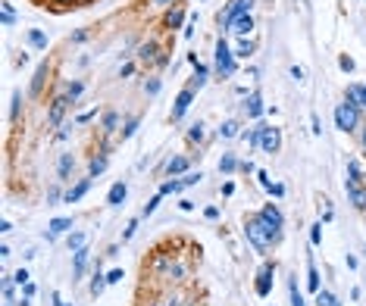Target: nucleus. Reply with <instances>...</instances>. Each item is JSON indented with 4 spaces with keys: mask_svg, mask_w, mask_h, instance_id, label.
<instances>
[{
    "mask_svg": "<svg viewBox=\"0 0 366 306\" xmlns=\"http://www.w3.org/2000/svg\"><path fill=\"white\" fill-rule=\"evenodd\" d=\"M244 235H247V241L260 250V253H266V250L272 247V244H279L282 241V235L279 231H272L269 225H266V219L257 212V215H247V222H244Z\"/></svg>",
    "mask_w": 366,
    "mask_h": 306,
    "instance_id": "nucleus-1",
    "label": "nucleus"
},
{
    "mask_svg": "<svg viewBox=\"0 0 366 306\" xmlns=\"http://www.w3.org/2000/svg\"><path fill=\"white\" fill-rule=\"evenodd\" d=\"M344 191H347V200H351L357 209H366V188H363V172H360V163H357V159H347Z\"/></svg>",
    "mask_w": 366,
    "mask_h": 306,
    "instance_id": "nucleus-2",
    "label": "nucleus"
},
{
    "mask_svg": "<svg viewBox=\"0 0 366 306\" xmlns=\"http://www.w3.org/2000/svg\"><path fill=\"white\" fill-rule=\"evenodd\" d=\"M213 60H216V69H219V75H235V53L232 47L226 44V38H219L216 41V53H213Z\"/></svg>",
    "mask_w": 366,
    "mask_h": 306,
    "instance_id": "nucleus-3",
    "label": "nucleus"
},
{
    "mask_svg": "<svg viewBox=\"0 0 366 306\" xmlns=\"http://www.w3.org/2000/svg\"><path fill=\"white\" fill-rule=\"evenodd\" d=\"M272 281H276V263H263L260 272H257V281H253V291H257V297H269Z\"/></svg>",
    "mask_w": 366,
    "mask_h": 306,
    "instance_id": "nucleus-4",
    "label": "nucleus"
},
{
    "mask_svg": "<svg viewBox=\"0 0 366 306\" xmlns=\"http://www.w3.org/2000/svg\"><path fill=\"white\" fill-rule=\"evenodd\" d=\"M357 110H354V106H347V103H338L335 106V125H338V128L341 132H354L357 128Z\"/></svg>",
    "mask_w": 366,
    "mask_h": 306,
    "instance_id": "nucleus-5",
    "label": "nucleus"
},
{
    "mask_svg": "<svg viewBox=\"0 0 366 306\" xmlns=\"http://www.w3.org/2000/svg\"><path fill=\"white\" fill-rule=\"evenodd\" d=\"M260 147H263V153H279V147H282V132L276 128V125H263Z\"/></svg>",
    "mask_w": 366,
    "mask_h": 306,
    "instance_id": "nucleus-6",
    "label": "nucleus"
},
{
    "mask_svg": "<svg viewBox=\"0 0 366 306\" xmlns=\"http://www.w3.org/2000/svg\"><path fill=\"white\" fill-rule=\"evenodd\" d=\"M250 10H253V0H229L226 13L219 16V19H223V25H229L232 19H238V16H250Z\"/></svg>",
    "mask_w": 366,
    "mask_h": 306,
    "instance_id": "nucleus-7",
    "label": "nucleus"
},
{
    "mask_svg": "<svg viewBox=\"0 0 366 306\" xmlns=\"http://www.w3.org/2000/svg\"><path fill=\"white\" fill-rule=\"evenodd\" d=\"M69 97L63 94V97H57V100H53L50 103V110H47V122L53 125V128H57V125H63V116H66V110H69Z\"/></svg>",
    "mask_w": 366,
    "mask_h": 306,
    "instance_id": "nucleus-8",
    "label": "nucleus"
},
{
    "mask_svg": "<svg viewBox=\"0 0 366 306\" xmlns=\"http://www.w3.org/2000/svg\"><path fill=\"white\" fill-rule=\"evenodd\" d=\"M191 100H194V91H191V88H185V91H181V94L175 97V106H172V113H169V119H172V122H178L181 116L188 113V106H191Z\"/></svg>",
    "mask_w": 366,
    "mask_h": 306,
    "instance_id": "nucleus-9",
    "label": "nucleus"
},
{
    "mask_svg": "<svg viewBox=\"0 0 366 306\" xmlns=\"http://www.w3.org/2000/svg\"><path fill=\"white\" fill-rule=\"evenodd\" d=\"M260 215L266 219V225H269L272 231H279V235H282V225H285V219H282V212H279V206H276V203H266V206L260 209Z\"/></svg>",
    "mask_w": 366,
    "mask_h": 306,
    "instance_id": "nucleus-10",
    "label": "nucleus"
},
{
    "mask_svg": "<svg viewBox=\"0 0 366 306\" xmlns=\"http://www.w3.org/2000/svg\"><path fill=\"white\" fill-rule=\"evenodd\" d=\"M47 75H50V63H41L38 72H34V78H31V88H28V94H31V97H38V94H41V88H44Z\"/></svg>",
    "mask_w": 366,
    "mask_h": 306,
    "instance_id": "nucleus-11",
    "label": "nucleus"
},
{
    "mask_svg": "<svg viewBox=\"0 0 366 306\" xmlns=\"http://www.w3.org/2000/svg\"><path fill=\"white\" fill-rule=\"evenodd\" d=\"M226 31H232V34H241V38H244V34L253 28V19H250V16H238V19H232L229 25H223Z\"/></svg>",
    "mask_w": 366,
    "mask_h": 306,
    "instance_id": "nucleus-12",
    "label": "nucleus"
},
{
    "mask_svg": "<svg viewBox=\"0 0 366 306\" xmlns=\"http://www.w3.org/2000/svg\"><path fill=\"white\" fill-rule=\"evenodd\" d=\"M69 228H72V219H69V215H60V219H50V222H47V238L66 235Z\"/></svg>",
    "mask_w": 366,
    "mask_h": 306,
    "instance_id": "nucleus-13",
    "label": "nucleus"
},
{
    "mask_svg": "<svg viewBox=\"0 0 366 306\" xmlns=\"http://www.w3.org/2000/svg\"><path fill=\"white\" fill-rule=\"evenodd\" d=\"M85 266H88V247H82V250H76V253H72V275L82 278ZM76 278H72V281H76Z\"/></svg>",
    "mask_w": 366,
    "mask_h": 306,
    "instance_id": "nucleus-14",
    "label": "nucleus"
},
{
    "mask_svg": "<svg viewBox=\"0 0 366 306\" xmlns=\"http://www.w3.org/2000/svg\"><path fill=\"white\" fill-rule=\"evenodd\" d=\"M244 113H247V119H260V116H263V100H260V94H250V97H247Z\"/></svg>",
    "mask_w": 366,
    "mask_h": 306,
    "instance_id": "nucleus-15",
    "label": "nucleus"
},
{
    "mask_svg": "<svg viewBox=\"0 0 366 306\" xmlns=\"http://www.w3.org/2000/svg\"><path fill=\"white\" fill-rule=\"evenodd\" d=\"M125 194H129V188H125L122 182H116L113 188H109V194H106V203H109V206H122Z\"/></svg>",
    "mask_w": 366,
    "mask_h": 306,
    "instance_id": "nucleus-16",
    "label": "nucleus"
},
{
    "mask_svg": "<svg viewBox=\"0 0 366 306\" xmlns=\"http://www.w3.org/2000/svg\"><path fill=\"white\" fill-rule=\"evenodd\" d=\"M88 191H91V178H82V182H79L76 188H72V191L66 194V203H79V200H82V197H85Z\"/></svg>",
    "mask_w": 366,
    "mask_h": 306,
    "instance_id": "nucleus-17",
    "label": "nucleus"
},
{
    "mask_svg": "<svg viewBox=\"0 0 366 306\" xmlns=\"http://www.w3.org/2000/svg\"><path fill=\"white\" fill-rule=\"evenodd\" d=\"M307 287H310V291H322V287H319V272H316V263H313V256H310L307 259Z\"/></svg>",
    "mask_w": 366,
    "mask_h": 306,
    "instance_id": "nucleus-18",
    "label": "nucleus"
},
{
    "mask_svg": "<svg viewBox=\"0 0 366 306\" xmlns=\"http://www.w3.org/2000/svg\"><path fill=\"white\" fill-rule=\"evenodd\" d=\"M166 172H169V178H175V175H181V172H188V159H185V156H172L169 163H166Z\"/></svg>",
    "mask_w": 366,
    "mask_h": 306,
    "instance_id": "nucleus-19",
    "label": "nucleus"
},
{
    "mask_svg": "<svg viewBox=\"0 0 366 306\" xmlns=\"http://www.w3.org/2000/svg\"><path fill=\"white\" fill-rule=\"evenodd\" d=\"M163 22H166V28H169V31H172V28H181V22H185V10H178V7H175V10H169Z\"/></svg>",
    "mask_w": 366,
    "mask_h": 306,
    "instance_id": "nucleus-20",
    "label": "nucleus"
},
{
    "mask_svg": "<svg viewBox=\"0 0 366 306\" xmlns=\"http://www.w3.org/2000/svg\"><path fill=\"white\" fill-rule=\"evenodd\" d=\"M157 50H160V47H157L154 41H148V44H141V50H138V57H141L144 63H154V60H157ZM157 63H160V60H157Z\"/></svg>",
    "mask_w": 366,
    "mask_h": 306,
    "instance_id": "nucleus-21",
    "label": "nucleus"
},
{
    "mask_svg": "<svg viewBox=\"0 0 366 306\" xmlns=\"http://www.w3.org/2000/svg\"><path fill=\"white\" fill-rule=\"evenodd\" d=\"M235 169H241V163L232 156V153H223V159H219V172H226V175H232Z\"/></svg>",
    "mask_w": 366,
    "mask_h": 306,
    "instance_id": "nucleus-22",
    "label": "nucleus"
},
{
    "mask_svg": "<svg viewBox=\"0 0 366 306\" xmlns=\"http://www.w3.org/2000/svg\"><path fill=\"white\" fill-rule=\"evenodd\" d=\"M72 166H76V156H72V153H63V156H60V166H57L60 178H66V175L72 172Z\"/></svg>",
    "mask_w": 366,
    "mask_h": 306,
    "instance_id": "nucleus-23",
    "label": "nucleus"
},
{
    "mask_svg": "<svg viewBox=\"0 0 366 306\" xmlns=\"http://www.w3.org/2000/svg\"><path fill=\"white\" fill-rule=\"evenodd\" d=\"M85 241H88V238H85V231H72V235L66 238V244H69L72 253H76V250H82V247H85Z\"/></svg>",
    "mask_w": 366,
    "mask_h": 306,
    "instance_id": "nucleus-24",
    "label": "nucleus"
},
{
    "mask_svg": "<svg viewBox=\"0 0 366 306\" xmlns=\"http://www.w3.org/2000/svg\"><path fill=\"white\" fill-rule=\"evenodd\" d=\"M28 44H31V47H38V50H44V47H47V34L38 31V28H31V31H28Z\"/></svg>",
    "mask_w": 366,
    "mask_h": 306,
    "instance_id": "nucleus-25",
    "label": "nucleus"
},
{
    "mask_svg": "<svg viewBox=\"0 0 366 306\" xmlns=\"http://www.w3.org/2000/svg\"><path fill=\"white\" fill-rule=\"evenodd\" d=\"M82 91H85V81H69V84H66V97H69L72 103L82 97Z\"/></svg>",
    "mask_w": 366,
    "mask_h": 306,
    "instance_id": "nucleus-26",
    "label": "nucleus"
},
{
    "mask_svg": "<svg viewBox=\"0 0 366 306\" xmlns=\"http://www.w3.org/2000/svg\"><path fill=\"white\" fill-rule=\"evenodd\" d=\"M106 284H109V281H106V275H100V272H97V275H94V281H91V294H94V297H100Z\"/></svg>",
    "mask_w": 366,
    "mask_h": 306,
    "instance_id": "nucleus-27",
    "label": "nucleus"
},
{
    "mask_svg": "<svg viewBox=\"0 0 366 306\" xmlns=\"http://www.w3.org/2000/svg\"><path fill=\"white\" fill-rule=\"evenodd\" d=\"M103 169H106V156H94V159H91V178H97Z\"/></svg>",
    "mask_w": 366,
    "mask_h": 306,
    "instance_id": "nucleus-28",
    "label": "nucleus"
},
{
    "mask_svg": "<svg viewBox=\"0 0 366 306\" xmlns=\"http://www.w3.org/2000/svg\"><path fill=\"white\" fill-rule=\"evenodd\" d=\"M250 53H253V41L241 38V41H238V50H235V57H250Z\"/></svg>",
    "mask_w": 366,
    "mask_h": 306,
    "instance_id": "nucleus-29",
    "label": "nucleus"
},
{
    "mask_svg": "<svg viewBox=\"0 0 366 306\" xmlns=\"http://www.w3.org/2000/svg\"><path fill=\"white\" fill-rule=\"evenodd\" d=\"M316 306H338V300L328 291H316Z\"/></svg>",
    "mask_w": 366,
    "mask_h": 306,
    "instance_id": "nucleus-30",
    "label": "nucleus"
},
{
    "mask_svg": "<svg viewBox=\"0 0 366 306\" xmlns=\"http://www.w3.org/2000/svg\"><path fill=\"white\" fill-rule=\"evenodd\" d=\"M116 125H119V116H116V113H106V116H103V132H106V135L116 132Z\"/></svg>",
    "mask_w": 366,
    "mask_h": 306,
    "instance_id": "nucleus-31",
    "label": "nucleus"
},
{
    "mask_svg": "<svg viewBox=\"0 0 366 306\" xmlns=\"http://www.w3.org/2000/svg\"><path fill=\"white\" fill-rule=\"evenodd\" d=\"M160 200H163V194H157V197H151V203H148V206H144V209H141V219H148V215H154V209L160 206Z\"/></svg>",
    "mask_w": 366,
    "mask_h": 306,
    "instance_id": "nucleus-32",
    "label": "nucleus"
},
{
    "mask_svg": "<svg viewBox=\"0 0 366 306\" xmlns=\"http://www.w3.org/2000/svg\"><path fill=\"white\" fill-rule=\"evenodd\" d=\"M19 113H22V94L16 91V94H13V106H10V116H13V119H19Z\"/></svg>",
    "mask_w": 366,
    "mask_h": 306,
    "instance_id": "nucleus-33",
    "label": "nucleus"
},
{
    "mask_svg": "<svg viewBox=\"0 0 366 306\" xmlns=\"http://www.w3.org/2000/svg\"><path fill=\"white\" fill-rule=\"evenodd\" d=\"M181 188H185V185H181V178H178V182H166V185L160 188V194H163V197H166V194H178Z\"/></svg>",
    "mask_w": 366,
    "mask_h": 306,
    "instance_id": "nucleus-34",
    "label": "nucleus"
},
{
    "mask_svg": "<svg viewBox=\"0 0 366 306\" xmlns=\"http://www.w3.org/2000/svg\"><path fill=\"white\" fill-rule=\"evenodd\" d=\"M219 135L223 138H238V122H226L223 128H219Z\"/></svg>",
    "mask_w": 366,
    "mask_h": 306,
    "instance_id": "nucleus-35",
    "label": "nucleus"
},
{
    "mask_svg": "<svg viewBox=\"0 0 366 306\" xmlns=\"http://www.w3.org/2000/svg\"><path fill=\"white\" fill-rule=\"evenodd\" d=\"M291 306H307L304 297H301V291H298V281H291Z\"/></svg>",
    "mask_w": 366,
    "mask_h": 306,
    "instance_id": "nucleus-36",
    "label": "nucleus"
},
{
    "mask_svg": "<svg viewBox=\"0 0 366 306\" xmlns=\"http://www.w3.org/2000/svg\"><path fill=\"white\" fill-rule=\"evenodd\" d=\"M188 141H191V144H194V141H204V125H200V122H197V125H191Z\"/></svg>",
    "mask_w": 366,
    "mask_h": 306,
    "instance_id": "nucleus-37",
    "label": "nucleus"
},
{
    "mask_svg": "<svg viewBox=\"0 0 366 306\" xmlns=\"http://www.w3.org/2000/svg\"><path fill=\"white\" fill-rule=\"evenodd\" d=\"M200 178H204L200 172H185V175H181V185H185V188H188V185H197Z\"/></svg>",
    "mask_w": 366,
    "mask_h": 306,
    "instance_id": "nucleus-38",
    "label": "nucleus"
},
{
    "mask_svg": "<svg viewBox=\"0 0 366 306\" xmlns=\"http://www.w3.org/2000/svg\"><path fill=\"white\" fill-rule=\"evenodd\" d=\"M319 241H322V225H313V228H310V244L319 247Z\"/></svg>",
    "mask_w": 366,
    "mask_h": 306,
    "instance_id": "nucleus-39",
    "label": "nucleus"
},
{
    "mask_svg": "<svg viewBox=\"0 0 366 306\" xmlns=\"http://www.w3.org/2000/svg\"><path fill=\"white\" fill-rule=\"evenodd\" d=\"M16 22V10L10 4H4V25H13Z\"/></svg>",
    "mask_w": 366,
    "mask_h": 306,
    "instance_id": "nucleus-40",
    "label": "nucleus"
},
{
    "mask_svg": "<svg viewBox=\"0 0 366 306\" xmlns=\"http://www.w3.org/2000/svg\"><path fill=\"white\" fill-rule=\"evenodd\" d=\"M135 128H138V119H129V122H125V128H122V138H132Z\"/></svg>",
    "mask_w": 366,
    "mask_h": 306,
    "instance_id": "nucleus-41",
    "label": "nucleus"
},
{
    "mask_svg": "<svg viewBox=\"0 0 366 306\" xmlns=\"http://www.w3.org/2000/svg\"><path fill=\"white\" fill-rule=\"evenodd\" d=\"M125 275H122V269H109V272H106V281L109 284H116V281H122Z\"/></svg>",
    "mask_w": 366,
    "mask_h": 306,
    "instance_id": "nucleus-42",
    "label": "nucleus"
},
{
    "mask_svg": "<svg viewBox=\"0 0 366 306\" xmlns=\"http://www.w3.org/2000/svg\"><path fill=\"white\" fill-rule=\"evenodd\" d=\"M135 231H138V219H135V222H129V225H125V231H122V241H129V238L135 235Z\"/></svg>",
    "mask_w": 366,
    "mask_h": 306,
    "instance_id": "nucleus-43",
    "label": "nucleus"
},
{
    "mask_svg": "<svg viewBox=\"0 0 366 306\" xmlns=\"http://www.w3.org/2000/svg\"><path fill=\"white\" fill-rule=\"evenodd\" d=\"M338 66H341L344 72H354V60H351V57H338Z\"/></svg>",
    "mask_w": 366,
    "mask_h": 306,
    "instance_id": "nucleus-44",
    "label": "nucleus"
},
{
    "mask_svg": "<svg viewBox=\"0 0 366 306\" xmlns=\"http://www.w3.org/2000/svg\"><path fill=\"white\" fill-rule=\"evenodd\" d=\"M266 191H269L272 197H285V188H282V185H272V182H269V185H266Z\"/></svg>",
    "mask_w": 366,
    "mask_h": 306,
    "instance_id": "nucleus-45",
    "label": "nucleus"
},
{
    "mask_svg": "<svg viewBox=\"0 0 366 306\" xmlns=\"http://www.w3.org/2000/svg\"><path fill=\"white\" fill-rule=\"evenodd\" d=\"M13 278H16V284H22V287L28 284V272H25V269H19V272H16Z\"/></svg>",
    "mask_w": 366,
    "mask_h": 306,
    "instance_id": "nucleus-46",
    "label": "nucleus"
},
{
    "mask_svg": "<svg viewBox=\"0 0 366 306\" xmlns=\"http://www.w3.org/2000/svg\"><path fill=\"white\" fill-rule=\"evenodd\" d=\"M144 91H148V94H157V91H160V78H151V81H148V88H144Z\"/></svg>",
    "mask_w": 366,
    "mask_h": 306,
    "instance_id": "nucleus-47",
    "label": "nucleus"
},
{
    "mask_svg": "<svg viewBox=\"0 0 366 306\" xmlns=\"http://www.w3.org/2000/svg\"><path fill=\"white\" fill-rule=\"evenodd\" d=\"M291 78H295V81H304V69H301V66H291Z\"/></svg>",
    "mask_w": 366,
    "mask_h": 306,
    "instance_id": "nucleus-48",
    "label": "nucleus"
},
{
    "mask_svg": "<svg viewBox=\"0 0 366 306\" xmlns=\"http://www.w3.org/2000/svg\"><path fill=\"white\" fill-rule=\"evenodd\" d=\"M204 215H207V219H219V206H207Z\"/></svg>",
    "mask_w": 366,
    "mask_h": 306,
    "instance_id": "nucleus-49",
    "label": "nucleus"
},
{
    "mask_svg": "<svg viewBox=\"0 0 366 306\" xmlns=\"http://www.w3.org/2000/svg\"><path fill=\"white\" fill-rule=\"evenodd\" d=\"M85 38H88V28H82V31L72 34V41H76V44H79V41H85Z\"/></svg>",
    "mask_w": 366,
    "mask_h": 306,
    "instance_id": "nucleus-50",
    "label": "nucleus"
},
{
    "mask_svg": "<svg viewBox=\"0 0 366 306\" xmlns=\"http://www.w3.org/2000/svg\"><path fill=\"white\" fill-rule=\"evenodd\" d=\"M232 194H235V185H232V182H226V185H223V197H232Z\"/></svg>",
    "mask_w": 366,
    "mask_h": 306,
    "instance_id": "nucleus-51",
    "label": "nucleus"
},
{
    "mask_svg": "<svg viewBox=\"0 0 366 306\" xmlns=\"http://www.w3.org/2000/svg\"><path fill=\"white\" fill-rule=\"evenodd\" d=\"M310 122H313V135H322V125H319V116H313V119H310Z\"/></svg>",
    "mask_w": 366,
    "mask_h": 306,
    "instance_id": "nucleus-52",
    "label": "nucleus"
},
{
    "mask_svg": "<svg viewBox=\"0 0 366 306\" xmlns=\"http://www.w3.org/2000/svg\"><path fill=\"white\" fill-rule=\"evenodd\" d=\"M34 291H38V287H34V284H31V281H28V284H25V297H28V300H31V297H34Z\"/></svg>",
    "mask_w": 366,
    "mask_h": 306,
    "instance_id": "nucleus-53",
    "label": "nucleus"
},
{
    "mask_svg": "<svg viewBox=\"0 0 366 306\" xmlns=\"http://www.w3.org/2000/svg\"><path fill=\"white\" fill-rule=\"evenodd\" d=\"M0 231H4V235H7V231H13V222H10V219H4V222H0Z\"/></svg>",
    "mask_w": 366,
    "mask_h": 306,
    "instance_id": "nucleus-54",
    "label": "nucleus"
},
{
    "mask_svg": "<svg viewBox=\"0 0 366 306\" xmlns=\"http://www.w3.org/2000/svg\"><path fill=\"white\" fill-rule=\"evenodd\" d=\"M53 306H69V303H63V300H60V294H53Z\"/></svg>",
    "mask_w": 366,
    "mask_h": 306,
    "instance_id": "nucleus-55",
    "label": "nucleus"
},
{
    "mask_svg": "<svg viewBox=\"0 0 366 306\" xmlns=\"http://www.w3.org/2000/svg\"><path fill=\"white\" fill-rule=\"evenodd\" d=\"M151 4H157V7H166V4H172V0H151Z\"/></svg>",
    "mask_w": 366,
    "mask_h": 306,
    "instance_id": "nucleus-56",
    "label": "nucleus"
},
{
    "mask_svg": "<svg viewBox=\"0 0 366 306\" xmlns=\"http://www.w3.org/2000/svg\"><path fill=\"white\" fill-rule=\"evenodd\" d=\"M363 144H366V132H363Z\"/></svg>",
    "mask_w": 366,
    "mask_h": 306,
    "instance_id": "nucleus-57",
    "label": "nucleus"
}]
</instances>
